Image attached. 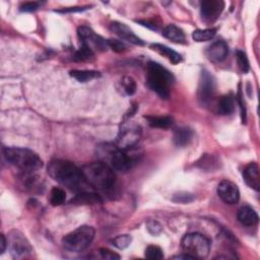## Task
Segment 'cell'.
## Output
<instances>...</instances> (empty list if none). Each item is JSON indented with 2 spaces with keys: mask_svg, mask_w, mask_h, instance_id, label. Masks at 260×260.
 <instances>
[{
  "mask_svg": "<svg viewBox=\"0 0 260 260\" xmlns=\"http://www.w3.org/2000/svg\"><path fill=\"white\" fill-rule=\"evenodd\" d=\"M173 259H184V260H193L194 258L192 257V256H190V255H188V254H186V253H184V254H181V255H175V256H173L172 257Z\"/></svg>",
  "mask_w": 260,
  "mask_h": 260,
  "instance_id": "f35d334b",
  "label": "cell"
},
{
  "mask_svg": "<svg viewBox=\"0 0 260 260\" xmlns=\"http://www.w3.org/2000/svg\"><path fill=\"white\" fill-rule=\"evenodd\" d=\"M148 230L153 235H159L162 232V226L156 221H149L147 224Z\"/></svg>",
  "mask_w": 260,
  "mask_h": 260,
  "instance_id": "e575fe53",
  "label": "cell"
},
{
  "mask_svg": "<svg viewBox=\"0 0 260 260\" xmlns=\"http://www.w3.org/2000/svg\"><path fill=\"white\" fill-rule=\"evenodd\" d=\"M107 43H108V47L111 48L115 52H123L127 49L125 43H123L120 40L110 39V40H107Z\"/></svg>",
  "mask_w": 260,
  "mask_h": 260,
  "instance_id": "1f68e13d",
  "label": "cell"
},
{
  "mask_svg": "<svg viewBox=\"0 0 260 260\" xmlns=\"http://www.w3.org/2000/svg\"><path fill=\"white\" fill-rule=\"evenodd\" d=\"M216 90V82L213 75L207 71L202 70L200 74L199 79V85H198V98L202 104L209 103L214 95Z\"/></svg>",
  "mask_w": 260,
  "mask_h": 260,
  "instance_id": "8fae6325",
  "label": "cell"
},
{
  "mask_svg": "<svg viewBox=\"0 0 260 260\" xmlns=\"http://www.w3.org/2000/svg\"><path fill=\"white\" fill-rule=\"evenodd\" d=\"M192 137H193V133L190 128L179 127L174 132V137H173V140H174V144L177 147L183 148V147H186L187 145H189V143L192 140Z\"/></svg>",
  "mask_w": 260,
  "mask_h": 260,
  "instance_id": "d6986e66",
  "label": "cell"
},
{
  "mask_svg": "<svg viewBox=\"0 0 260 260\" xmlns=\"http://www.w3.org/2000/svg\"><path fill=\"white\" fill-rule=\"evenodd\" d=\"M243 178L249 187H251L256 191H259L260 175H259V168L256 163H251L245 167L243 171Z\"/></svg>",
  "mask_w": 260,
  "mask_h": 260,
  "instance_id": "2e32d148",
  "label": "cell"
},
{
  "mask_svg": "<svg viewBox=\"0 0 260 260\" xmlns=\"http://www.w3.org/2000/svg\"><path fill=\"white\" fill-rule=\"evenodd\" d=\"M48 174L61 185L76 192L86 191V187L90 186L83 176L81 169L69 161H51L48 165Z\"/></svg>",
  "mask_w": 260,
  "mask_h": 260,
  "instance_id": "6da1fadb",
  "label": "cell"
},
{
  "mask_svg": "<svg viewBox=\"0 0 260 260\" xmlns=\"http://www.w3.org/2000/svg\"><path fill=\"white\" fill-rule=\"evenodd\" d=\"M100 254H101V257L103 259H107V260H116V259H120V255L116 254L115 252L109 250V249H106V248H102L100 249Z\"/></svg>",
  "mask_w": 260,
  "mask_h": 260,
  "instance_id": "836d02e7",
  "label": "cell"
},
{
  "mask_svg": "<svg viewBox=\"0 0 260 260\" xmlns=\"http://www.w3.org/2000/svg\"><path fill=\"white\" fill-rule=\"evenodd\" d=\"M146 257L149 259H152V260H158V259H162L164 257V253L160 247L151 245L146 250Z\"/></svg>",
  "mask_w": 260,
  "mask_h": 260,
  "instance_id": "4dcf8cb0",
  "label": "cell"
},
{
  "mask_svg": "<svg viewBox=\"0 0 260 260\" xmlns=\"http://www.w3.org/2000/svg\"><path fill=\"white\" fill-rule=\"evenodd\" d=\"M236 58H237V62H238V65H239L241 71L244 72V73H247L249 71V68H250L249 60H248L247 55L243 51L238 50L236 52Z\"/></svg>",
  "mask_w": 260,
  "mask_h": 260,
  "instance_id": "f546056e",
  "label": "cell"
},
{
  "mask_svg": "<svg viewBox=\"0 0 260 260\" xmlns=\"http://www.w3.org/2000/svg\"><path fill=\"white\" fill-rule=\"evenodd\" d=\"M163 36L172 42L179 43V44H184L186 41L184 32L175 25L167 26L163 30Z\"/></svg>",
  "mask_w": 260,
  "mask_h": 260,
  "instance_id": "ac0fdd59",
  "label": "cell"
},
{
  "mask_svg": "<svg viewBox=\"0 0 260 260\" xmlns=\"http://www.w3.org/2000/svg\"><path fill=\"white\" fill-rule=\"evenodd\" d=\"M81 171L88 184L97 190L109 191L115 186L114 170L102 161L86 164L81 168Z\"/></svg>",
  "mask_w": 260,
  "mask_h": 260,
  "instance_id": "7a4b0ae2",
  "label": "cell"
},
{
  "mask_svg": "<svg viewBox=\"0 0 260 260\" xmlns=\"http://www.w3.org/2000/svg\"><path fill=\"white\" fill-rule=\"evenodd\" d=\"M146 118L148 119L149 124L155 128L166 129V128L171 127L173 125V123H174V120H173V118L170 116H161V117L149 116Z\"/></svg>",
  "mask_w": 260,
  "mask_h": 260,
  "instance_id": "603a6c76",
  "label": "cell"
},
{
  "mask_svg": "<svg viewBox=\"0 0 260 260\" xmlns=\"http://www.w3.org/2000/svg\"><path fill=\"white\" fill-rule=\"evenodd\" d=\"M216 34L215 29H204V30H196L192 34V38L196 42H206L211 39Z\"/></svg>",
  "mask_w": 260,
  "mask_h": 260,
  "instance_id": "d4e9b609",
  "label": "cell"
},
{
  "mask_svg": "<svg viewBox=\"0 0 260 260\" xmlns=\"http://www.w3.org/2000/svg\"><path fill=\"white\" fill-rule=\"evenodd\" d=\"M151 48L154 51L158 52L159 54H161V55L165 56L166 58H168L173 64H178V63H180L182 61V57H181V55L179 53H177L174 50H172L171 48H169V47H167L165 45L157 44V43H156V44H152L151 45Z\"/></svg>",
  "mask_w": 260,
  "mask_h": 260,
  "instance_id": "ffe728a7",
  "label": "cell"
},
{
  "mask_svg": "<svg viewBox=\"0 0 260 260\" xmlns=\"http://www.w3.org/2000/svg\"><path fill=\"white\" fill-rule=\"evenodd\" d=\"M194 196L190 193H178V194H175L174 197H173V200H174L175 202H179V203H188V202H191L193 200Z\"/></svg>",
  "mask_w": 260,
  "mask_h": 260,
  "instance_id": "d6a6232c",
  "label": "cell"
},
{
  "mask_svg": "<svg viewBox=\"0 0 260 260\" xmlns=\"http://www.w3.org/2000/svg\"><path fill=\"white\" fill-rule=\"evenodd\" d=\"M79 40L81 41V45L88 47L94 53L95 51H106L108 47L107 41L101 36L97 35L89 27H80L77 31Z\"/></svg>",
  "mask_w": 260,
  "mask_h": 260,
  "instance_id": "30bf717a",
  "label": "cell"
},
{
  "mask_svg": "<svg viewBox=\"0 0 260 260\" xmlns=\"http://www.w3.org/2000/svg\"><path fill=\"white\" fill-rule=\"evenodd\" d=\"M110 30L115 35H117L119 38H121L124 41L132 43V44L139 45V46L145 45V42L141 38H139L134 33V31L130 29L128 26H126L125 24H122V23H119V22H114L110 25Z\"/></svg>",
  "mask_w": 260,
  "mask_h": 260,
  "instance_id": "5bb4252c",
  "label": "cell"
},
{
  "mask_svg": "<svg viewBox=\"0 0 260 260\" xmlns=\"http://www.w3.org/2000/svg\"><path fill=\"white\" fill-rule=\"evenodd\" d=\"M8 243L11 254L15 259L30 258L33 254V247L26 236L20 231H12L9 234Z\"/></svg>",
  "mask_w": 260,
  "mask_h": 260,
  "instance_id": "9c48e42d",
  "label": "cell"
},
{
  "mask_svg": "<svg viewBox=\"0 0 260 260\" xmlns=\"http://www.w3.org/2000/svg\"><path fill=\"white\" fill-rule=\"evenodd\" d=\"M93 56H94V52L91 49L81 45V47L75 52L73 59L76 61H85V60H89Z\"/></svg>",
  "mask_w": 260,
  "mask_h": 260,
  "instance_id": "f1b7e54d",
  "label": "cell"
},
{
  "mask_svg": "<svg viewBox=\"0 0 260 260\" xmlns=\"http://www.w3.org/2000/svg\"><path fill=\"white\" fill-rule=\"evenodd\" d=\"M218 194L221 199L228 204H236L240 199L238 186L229 180H224L219 184Z\"/></svg>",
  "mask_w": 260,
  "mask_h": 260,
  "instance_id": "4fadbf2b",
  "label": "cell"
},
{
  "mask_svg": "<svg viewBox=\"0 0 260 260\" xmlns=\"http://www.w3.org/2000/svg\"><path fill=\"white\" fill-rule=\"evenodd\" d=\"M70 75L79 82H88L99 77L101 74L95 70H72L70 71Z\"/></svg>",
  "mask_w": 260,
  "mask_h": 260,
  "instance_id": "cb8c5ba5",
  "label": "cell"
},
{
  "mask_svg": "<svg viewBox=\"0 0 260 260\" xmlns=\"http://www.w3.org/2000/svg\"><path fill=\"white\" fill-rule=\"evenodd\" d=\"M238 220L246 227H253L258 223L259 218L257 212L252 207L243 206L238 211Z\"/></svg>",
  "mask_w": 260,
  "mask_h": 260,
  "instance_id": "e0dca14e",
  "label": "cell"
},
{
  "mask_svg": "<svg viewBox=\"0 0 260 260\" xmlns=\"http://www.w3.org/2000/svg\"><path fill=\"white\" fill-rule=\"evenodd\" d=\"M224 9L225 3L222 0H205L200 6L202 20L206 23H214L220 18Z\"/></svg>",
  "mask_w": 260,
  "mask_h": 260,
  "instance_id": "7c38bea8",
  "label": "cell"
},
{
  "mask_svg": "<svg viewBox=\"0 0 260 260\" xmlns=\"http://www.w3.org/2000/svg\"><path fill=\"white\" fill-rule=\"evenodd\" d=\"M133 242V237L130 235H120L112 240V244L118 249H125Z\"/></svg>",
  "mask_w": 260,
  "mask_h": 260,
  "instance_id": "83f0119b",
  "label": "cell"
},
{
  "mask_svg": "<svg viewBox=\"0 0 260 260\" xmlns=\"http://www.w3.org/2000/svg\"><path fill=\"white\" fill-rule=\"evenodd\" d=\"M121 86L123 92L127 96H133L137 92V82L133 77L130 76H124L121 79Z\"/></svg>",
  "mask_w": 260,
  "mask_h": 260,
  "instance_id": "484cf974",
  "label": "cell"
},
{
  "mask_svg": "<svg viewBox=\"0 0 260 260\" xmlns=\"http://www.w3.org/2000/svg\"><path fill=\"white\" fill-rule=\"evenodd\" d=\"M235 106H236L235 97L232 94H229L221 98L218 104V110H219V113H221L222 115H230L234 112Z\"/></svg>",
  "mask_w": 260,
  "mask_h": 260,
  "instance_id": "7402d4cb",
  "label": "cell"
},
{
  "mask_svg": "<svg viewBox=\"0 0 260 260\" xmlns=\"http://www.w3.org/2000/svg\"><path fill=\"white\" fill-rule=\"evenodd\" d=\"M95 229L90 226H81L67 234L62 239L64 248L71 252H80L88 248L95 238Z\"/></svg>",
  "mask_w": 260,
  "mask_h": 260,
  "instance_id": "8992f818",
  "label": "cell"
},
{
  "mask_svg": "<svg viewBox=\"0 0 260 260\" xmlns=\"http://www.w3.org/2000/svg\"><path fill=\"white\" fill-rule=\"evenodd\" d=\"M229 54V47L225 41H216L206 51L207 57L214 62H221L226 59Z\"/></svg>",
  "mask_w": 260,
  "mask_h": 260,
  "instance_id": "9a60e30c",
  "label": "cell"
},
{
  "mask_svg": "<svg viewBox=\"0 0 260 260\" xmlns=\"http://www.w3.org/2000/svg\"><path fill=\"white\" fill-rule=\"evenodd\" d=\"M66 199V193L63 189L55 187L52 189L51 194H50V202L54 206H58L64 203Z\"/></svg>",
  "mask_w": 260,
  "mask_h": 260,
  "instance_id": "4316f807",
  "label": "cell"
},
{
  "mask_svg": "<svg viewBox=\"0 0 260 260\" xmlns=\"http://www.w3.org/2000/svg\"><path fill=\"white\" fill-rule=\"evenodd\" d=\"M5 157L9 163L25 173H33L43 167L41 158L28 149L7 148L5 149Z\"/></svg>",
  "mask_w": 260,
  "mask_h": 260,
  "instance_id": "5b68a950",
  "label": "cell"
},
{
  "mask_svg": "<svg viewBox=\"0 0 260 260\" xmlns=\"http://www.w3.org/2000/svg\"><path fill=\"white\" fill-rule=\"evenodd\" d=\"M181 247L184 253L192 256L194 259H202L207 257L209 254L210 242L201 234L190 233L183 237Z\"/></svg>",
  "mask_w": 260,
  "mask_h": 260,
  "instance_id": "52a82bcc",
  "label": "cell"
},
{
  "mask_svg": "<svg viewBox=\"0 0 260 260\" xmlns=\"http://www.w3.org/2000/svg\"><path fill=\"white\" fill-rule=\"evenodd\" d=\"M174 81V75L163 65L154 61L148 64V85L161 98H169Z\"/></svg>",
  "mask_w": 260,
  "mask_h": 260,
  "instance_id": "277c9868",
  "label": "cell"
},
{
  "mask_svg": "<svg viewBox=\"0 0 260 260\" xmlns=\"http://www.w3.org/2000/svg\"><path fill=\"white\" fill-rule=\"evenodd\" d=\"M98 156L102 162L107 164L114 171L126 173L132 170L136 160L128 155V151L119 149L116 145L104 144L98 147Z\"/></svg>",
  "mask_w": 260,
  "mask_h": 260,
  "instance_id": "3957f363",
  "label": "cell"
},
{
  "mask_svg": "<svg viewBox=\"0 0 260 260\" xmlns=\"http://www.w3.org/2000/svg\"><path fill=\"white\" fill-rule=\"evenodd\" d=\"M86 9L84 8H70V9H64L62 11H58V13H76V12H82Z\"/></svg>",
  "mask_w": 260,
  "mask_h": 260,
  "instance_id": "74e56055",
  "label": "cell"
},
{
  "mask_svg": "<svg viewBox=\"0 0 260 260\" xmlns=\"http://www.w3.org/2000/svg\"><path fill=\"white\" fill-rule=\"evenodd\" d=\"M142 138V127L136 122H123L119 128V133L115 145L124 151L133 149Z\"/></svg>",
  "mask_w": 260,
  "mask_h": 260,
  "instance_id": "ba28073f",
  "label": "cell"
},
{
  "mask_svg": "<svg viewBox=\"0 0 260 260\" xmlns=\"http://www.w3.org/2000/svg\"><path fill=\"white\" fill-rule=\"evenodd\" d=\"M103 200L101 196L94 192L89 191H82L78 193L74 198L70 200V203L72 204H97L101 203Z\"/></svg>",
  "mask_w": 260,
  "mask_h": 260,
  "instance_id": "44dd1931",
  "label": "cell"
},
{
  "mask_svg": "<svg viewBox=\"0 0 260 260\" xmlns=\"http://www.w3.org/2000/svg\"><path fill=\"white\" fill-rule=\"evenodd\" d=\"M40 6L41 5L39 3H26L21 7V11L26 12V13L35 12L40 8Z\"/></svg>",
  "mask_w": 260,
  "mask_h": 260,
  "instance_id": "d590c367",
  "label": "cell"
},
{
  "mask_svg": "<svg viewBox=\"0 0 260 260\" xmlns=\"http://www.w3.org/2000/svg\"><path fill=\"white\" fill-rule=\"evenodd\" d=\"M8 240L6 238V236L3 234L2 236H0V253L4 254L6 249H7V246H8Z\"/></svg>",
  "mask_w": 260,
  "mask_h": 260,
  "instance_id": "8d00e7d4",
  "label": "cell"
}]
</instances>
